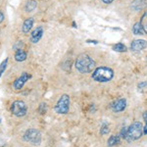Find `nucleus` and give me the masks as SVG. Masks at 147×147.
<instances>
[{
  "mask_svg": "<svg viewBox=\"0 0 147 147\" xmlns=\"http://www.w3.org/2000/svg\"><path fill=\"white\" fill-rule=\"evenodd\" d=\"M95 66H96L95 61L90 56H88L85 53H82L78 56L75 63L76 69L82 74L91 73L95 69Z\"/></svg>",
  "mask_w": 147,
  "mask_h": 147,
  "instance_id": "obj_1",
  "label": "nucleus"
},
{
  "mask_svg": "<svg viewBox=\"0 0 147 147\" xmlns=\"http://www.w3.org/2000/svg\"><path fill=\"white\" fill-rule=\"evenodd\" d=\"M114 71L108 67H98L92 72L91 78L97 82H108L113 79Z\"/></svg>",
  "mask_w": 147,
  "mask_h": 147,
  "instance_id": "obj_2",
  "label": "nucleus"
},
{
  "mask_svg": "<svg viewBox=\"0 0 147 147\" xmlns=\"http://www.w3.org/2000/svg\"><path fill=\"white\" fill-rule=\"evenodd\" d=\"M142 134H143V125L140 122H134L129 127L125 140L129 142L137 140L142 136Z\"/></svg>",
  "mask_w": 147,
  "mask_h": 147,
  "instance_id": "obj_3",
  "label": "nucleus"
},
{
  "mask_svg": "<svg viewBox=\"0 0 147 147\" xmlns=\"http://www.w3.org/2000/svg\"><path fill=\"white\" fill-rule=\"evenodd\" d=\"M54 110L57 114L66 115L70 111V96L68 94H63L59 98L58 102L54 107Z\"/></svg>",
  "mask_w": 147,
  "mask_h": 147,
  "instance_id": "obj_4",
  "label": "nucleus"
},
{
  "mask_svg": "<svg viewBox=\"0 0 147 147\" xmlns=\"http://www.w3.org/2000/svg\"><path fill=\"white\" fill-rule=\"evenodd\" d=\"M24 140L30 142L32 145H39L41 143V134L36 129H28L24 134Z\"/></svg>",
  "mask_w": 147,
  "mask_h": 147,
  "instance_id": "obj_5",
  "label": "nucleus"
},
{
  "mask_svg": "<svg viewBox=\"0 0 147 147\" xmlns=\"http://www.w3.org/2000/svg\"><path fill=\"white\" fill-rule=\"evenodd\" d=\"M28 107L26 103L22 100H16L11 106V112L16 117H24L27 114Z\"/></svg>",
  "mask_w": 147,
  "mask_h": 147,
  "instance_id": "obj_6",
  "label": "nucleus"
},
{
  "mask_svg": "<svg viewBox=\"0 0 147 147\" xmlns=\"http://www.w3.org/2000/svg\"><path fill=\"white\" fill-rule=\"evenodd\" d=\"M30 78H32V75H30L28 73H23L22 75H21L20 77H19L18 79L14 82V84H13L14 89H16V90H20V89H22L23 86L25 85V84L30 79Z\"/></svg>",
  "mask_w": 147,
  "mask_h": 147,
  "instance_id": "obj_7",
  "label": "nucleus"
},
{
  "mask_svg": "<svg viewBox=\"0 0 147 147\" xmlns=\"http://www.w3.org/2000/svg\"><path fill=\"white\" fill-rule=\"evenodd\" d=\"M125 107H127V100H125V98L118 99V100L114 102L113 105L111 106L112 110L114 111V112H116V113H119V112L124 111L125 109Z\"/></svg>",
  "mask_w": 147,
  "mask_h": 147,
  "instance_id": "obj_8",
  "label": "nucleus"
},
{
  "mask_svg": "<svg viewBox=\"0 0 147 147\" xmlns=\"http://www.w3.org/2000/svg\"><path fill=\"white\" fill-rule=\"evenodd\" d=\"M42 35H43V28L42 27H37L34 28L30 34V41L32 43H37L40 39H41Z\"/></svg>",
  "mask_w": 147,
  "mask_h": 147,
  "instance_id": "obj_9",
  "label": "nucleus"
},
{
  "mask_svg": "<svg viewBox=\"0 0 147 147\" xmlns=\"http://www.w3.org/2000/svg\"><path fill=\"white\" fill-rule=\"evenodd\" d=\"M147 46V41L144 39H136L130 44V49L132 51H141Z\"/></svg>",
  "mask_w": 147,
  "mask_h": 147,
  "instance_id": "obj_10",
  "label": "nucleus"
},
{
  "mask_svg": "<svg viewBox=\"0 0 147 147\" xmlns=\"http://www.w3.org/2000/svg\"><path fill=\"white\" fill-rule=\"evenodd\" d=\"M32 27H34V19H32V18L26 19V20L24 21L23 27H22L23 32H25V34H28V32H30V30H32Z\"/></svg>",
  "mask_w": 147,
  "mask_h": 147,
  "instance_id": "obj_11",
  "label": "nucleus"
},
{
  "mask_svg": "<svg viewBox=\"0 0 147 147\" xmlns=\"http://www.w3.org/2000/svg\"><path fill=\"white\" fill-rule=\"evenodd\" d=\"M146 5H147V0H134L131 3V8L136 11H138L142 8H144Z\"/></svg>",
  "mask_w": 147,
  "mask_h": 147,
  "instance_id": "obj_12",
  "label": "nucleus"
},
{
  "mask_svg": "<svg viewBox=\"0 0 147 147\" xmlns=\"http://www.w3.org/2000/svg\"><path fill=\"white\" fill-rule=\"evenodd\" d=\"M27 52H26L24 49H18L15 52V60L17 62H23L27 59Z\"/></svg>",
  "mask_w": 147,
  "mask_h": 147,
  "instance_id": "obj_13",
  "label": "nucleus"
},
{
  "mask_svg": "<svg viewBox=\"0 0 147 147\" xmlns=\"http://www.w3.org/2000/svg\"><path fill=\"white\" fill-rule=\"evenodd\" d=\"M120 143H121V137L118 136H111L107 141L108 146H110V147L119 145Z\"/></svg>",
  "mask_w": 147,
  "mask_h": 147,
  "instance_id": "obj_14",
  "label": "nucleus"
},
{
  "mask_svg": "<svg viewBox=\"0 0 147 147\" xmlns=\"http://www.w3.org/2000/svg\"><path fill=\"white\" fill-rule=\"evenodd\" d=\"M37 6V2L35 0H28L25 6V10L27 12H32L36 8Z\"/></svg>",
  "mask_w": 147,
  "mask_h": 147,
  "instance_id": "obj_15",
  "label": "nucleus"
},
{
  "mask_svg": "<svg viewBox=\"0 0 147 147\" xmlns=\"http://www.w3.org/2000/svg\"><path fill=\"white\" fill-rule=\"evenodd\" d=\"M132 32L134 35H142L144 34V30L142 28L140 23H136L132 27Z\"/></svg>",
  "mask_w": 147,
  "mask_h": 147,
  "instance_id": "obj_16",
  "label": "nucleus"
},
{
  "mask_svg": "<svg viewBox=\"0 0 147 147\" xmlns=\"http://www.w3.org/2000/svg\"><path fill=\"white\" fill-rule=\"evenodd\" d=\"M139 23H140V25H141L142 28H143L144 32L147 34V12H145V13L142 15L141 20H140V22H139Z\"/></svg>",
  "mask_w": 147,
  "mask_h": 147,
  "instance_id": "obj_17",
  "label": "nucleus"
},
{
  "mask_svg": "<svg viewBox=\"0 0 147 147\" xmlns=\"http://www.w3.org/2000/svg\"><path fill=\"white\" fill-rule=\"evenodd\" d=\"M113 49L115 51H117V52H125L127 51V46L124 45L123 43H117V44H115L113 47Z\"/></svg>",
  "mask_w": 147,
  "mask_h": 147,
  "instance_id": "obj_18",
  "label": "nucleus"
},
{
  "mask_svg": "<svg viewBox=\"0 0 147 147\" xmlns=\"http://www.w3.org/2000/svg\"><path fill=\"white\" fill-rule=\"evenodd\" d=\"M7 64H8V58H6L5 60H3L2 63L0 64V78H1L2 74L5 72V70L7 68Z\"/></svg>",
  "mask_w": 147,
  "mask_h": 147,
  "instance_id": "obj_19",
  "label": "nucleus"
},
{
  "mask_svg": "<svg viewBox=\"0 0 147 147\" xmlns=\"http://www.w3.org/2000/svg\"><path fill=\"white\" fill-rule=\"evenodd\" d=\"M110 132V129H109V125L106 124H103V125L100 129V134L102 136H105V134H108Z\"/></svg>",
  "mask_w": 147,
  "mask_h": 147,
  "instance_id": "obj_20",
  "label": "nucleus"
},
{
  "mask_svg": "<svg viewBox=\"0 0 147 147\" xmlns=\"http://www.w3.org/2000/svg\"><path fill=\"white\" fill-rule=\"evenodd\" d=\"M38 112L41 115H44L47 112V104L46 103H41L38 107Z\"/></svg>",
  "mask_w": 147,
  "mask_h": 147,
  "instance_id": "obj_21",
  "label": "nucleus"
},
{
  "mask_svg": "<svg viewBox=\"0 0 147 147\" xmlns=\"http://www.w3.org/2000/svg\"><path fill=\"white\" fill-rule=\"evenodd\" d=\"M127 129H129V127H124L122 129V130H121V134H120V136L122 138H124L125 139L127 138Z\"/></svg>",
  "mask_w": 147,
  "mask_h": 147,
  "instance_id": "obj_22",
  "label": "nucleus"
},
{
  "mask_svg": "<svg viewBox=\"0 0 147 147\" xmlns=\"http://www.w3.org/2000/svg\"><path fill=\"white\" fill-rule=\"evenodd\" d=\"M142 117H143L144 121H145V127H143V134H145V136H147V111H146V112H144V113H143Z\"/></svg>",
  "mask_w": 147,
  "mask_h": 147,
  "instance_id": "obj_23",
  "label": "nucleus"
},
{
  "mask_svg": "<svg viewBox=\"0 0 147 147\" xmlns=\"http://www.w3.org/2000/svg\"><path fill=\"white\" fill-rule=\"evenodd\" d=\"M138 88L139 89H142V88H147V80H145V82H141L138 84Z\"/></svg>",
  "mask_w": 147,
  "mask_h": 147,
  "instance_id": "obj_24",
  "label": "nucleus"
},
{
  "mask_svg": "<svg viewBox=\"0 0 147 147\" xmlns=\"http://www.w3.org/2000/svg\"><path fill=\"white\" fill-rule=\"evenodd\" d=\"M4 21V14L2 12H0V23H2Z\"/></svg>",
  "mask_w": 147,
  "mask_h": 147,
  "instance_id": "obj_25",
  "label": "nucleus"
},
{
  "mask_svg": "<svg viewBox=\"0 0 147 147\" xmlns=\"http://www.w3.org/2000/svg\"><path fill=\"white\" fill-rule=\"evenodd\" d=\"M102 1H103V3H105V4H110V3H112L114 0H102Z\"/></svg>",
  "mask_w": 147,
  "mask_h": 147,
  "instance_id": "obj_26",
  "label": "nucleus"
}]
</instances>
